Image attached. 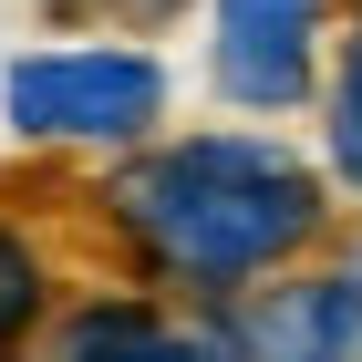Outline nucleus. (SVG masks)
Here are the masks:
<instances>
[{"label":"nucleus","instance_id":"1","mask_svg":"<svg viewBox=\"0 0 362 362\" xmlns=\"http://www.w3.org/2000/svg\"><path fill=\"white\" fill-rule=\"evenodd\" d=\"M135 238H156V259H176L187 279H259L269 259H290L321 228V187H310L279 145L259 135H197L145 156L114 197Z\"/></svg>","mask_w":362,"mask_h":362},{"label":"nucleus","instance_id":"2","mask_svg":"<svg viewBox=\"0 0 362 362\" xmlns=\"http://www.w3.org/2000/svg\"><path fill=\"white\" fill-rule=\"evenodd\" d=\"M0 104H11L21 135L124 145V135H145V124L166 114V62L124 52V42H104V52H31V62H11Z\"/></svg>","mask_w":362,"mask_h":362},{"label":"nucleus","instance_id":"3","mask_svg":"<svg viewBox=\"0 0 362 362\" xmlns=\"http://www.w3.org/2000/svg\"><path fill=\"white\" fill-rule=\"evenodd\" d=\"M218 83L249 114L300 104L310 93V0H218Z\"/></svg>","mask_w":362,"mask_h":362},{"label":"nucleus","instance_id":"4","mask_svg":"<svg viewBox=\"0 0 362 362\" xmlns=\"http://www.w3.org/2000/svg\"><path fill=\"white\" fill-rule=\"evenodd\" d=\"M228 362H321V341H310V300H300V290L238 300V310H228Z\"/></svg>","mask_w":362,"mask_h":362},{"label":"nucleus","instance_id":"5","mask_svg":"<svg viewBox=\"0 0 362 362\" xmlns=\"http://www.w3.org/2000/svg\"><path fill=\"white\" fill-rule=\"evenodd\" d=\"M310 341H321V362H362V279H310Z\"/></svg>","mask_w":362,"mask_h":362},{"label":"nucleus","instance_id":"6","mask_svg":"<svg viewBox=\"0 0 362 362\" xmlns=\"http://www.w3.org/2000/svg\"><path fill=\"white\" fill-rule=\"evenodd\" d=\"M31 321H42V259H31L21 238H0V341L31 332Z\"/></svg>","mask_w":362,"mask_h":362},{"label":"nucleus","instance_id":"7","mask_svg":"<svg viewBox=\"0 0 362 362\" xmlns=\"http://www.w3.org/2000/svg\"><path fill=\"white\" fill-rule=\"evenodd\" d=\"M332 166L362 187V42H352V62H341V83H332Z\"/></svg>","mask_w":362,"mask_h":362},{"label":"nucleus","instance_id":"8","mask_svg":"<svg viewBox=\"0 0 362 362\" xmlns=\"http://www.w3.org/2000/svg\"><path fill=\"white\" fill-rule=\"evenodd\" d=\"M73 362H218L197 341H166V332H135V341H104V352H73Z\"/></svg>","mask_w":362,"mask_h":362}]
</instances>
